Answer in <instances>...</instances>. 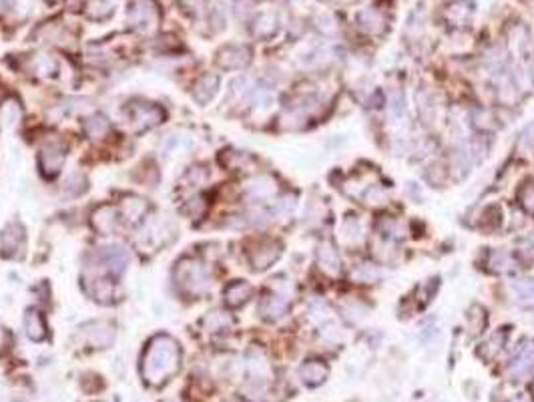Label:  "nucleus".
Here are the masks:
<instances>
[{
  "label": "nucleus",
  "instance_id": "f257e3e1",
  "mask_svg": "<svg viewBox=\"0 0 534 402\" xmlns=\"http://www.w3.org/2000/svg\"><path fill=\"white\" fill-rule=\"evenodd\" d=\"M181 368V346L169 334H157L141 354V376L151 386H163Z\"/></svg>",
  "mask_w": 534,
  "mask_h": 402
},
{
  "label": "nucleus",
  "instance_id": "f03ea898",
  "mask_svg": "<svg viewBox=\"0 0 534 402\" xmlns=\"http://www.w3.org/2000/svg\"><path fill=\"white\" fill-rule=\"evenodd\" d=\"M173 278H175L179 290L185 296H193V298L205 294L209 286H211V278H209L205 266L197 260H191V257L179 260L175 272H173Z\"/></svg>",
  "mask_w": 534,
  "mask_h": 402
},
{
  "label": "nucleus",
  "instance_id": "7ed1b4c3",
  "mask_svg": "<svg viewBox=\"0 0 534 402\" xmlns=\"http://www.w3.org/2000/svg\"><path fill=\"white\" fill-rule=\"evenodd\" d=\"M127 121L133 127L135 133L149 131L157 125L165 121V111L163 107L147 103V101H133L127 105Z\"/></svg>",
  "mask_w": 534,
  "mask_h": 402
},
{
  "label": "nucleus",
  "instance_id": "20e7f679",
  "mask_svg": "<svg viewBox=\"0 0 534 402\" xmlns=\"http://www.w3.org/2000/svg\"><path fill=\"white\" fill-rule=\"evenodd\" d=\"M27 248V234L18 221H10L0 231V251L8 260H21Z\"/></svg>",
  "mask_w": 534,
  "mask_h": 402
},
{
  "label": "nucleus",
  "instance_id": "39448f33",
  "mask_svg": "<svg viewBox=\"0 0 534 402\" xmlns=\"http://www.w3.org/2000/svg\"><path fill=\"white\" fill-rule=\"evenodd\" d=\"M66 161V145L60 143V141H51L47 143L40 153H38V165H40V171L42 175L47 177H55L59 175L62 165Z\"/></svg>",
  "mask_w": 534,
  "mask_h": 402
},
{
  "label": "nucleus",
  "instance_id": "423d86ee",
  "mask_svg": "<svg viewBox=\"0 0 534 402\" xmlns=\"http://www.w3.org/2000/svg\"><path fill=\"white\" fill-rule=\"evenodd\" d=\"M81 330H83V336H85L87 344L92 348H99V350L109 348L117 336L115 324L109 322V320H94V322L85 324Z\"/></svg>",
  "mask_w": 534,
  "mask_h": 402
},
{
  "label": "nucleus",
  "instance_id": "0eeeda50",
  "mask_svg": "<svg viewBox=\"0 0 534 402\" xmlns=\"http://www.w3.org/2000/svg\"><path fill=\"white\" fill-rule=\"evenodd\" d=\"M90 225L101 236H115L120 227V214L117 208L103 203L90 214Z\"/></svg>",
  "mask_w": 534,
  "mask_h": 402
},
{
  "label": "nucleus",
  "instance_id": "6e6552de",
  "mask_svg": "<svg viewBox=\"0 0 534 402\" xmlns=\"http://www.w3.org/2000/svg\"><path fill=\"white\" fill-rule=\"evenodd\" d=\"M510 376L514 380H524L529 376H534V340H524L516 354L510 360Z\"/></svg>",
  "mask_w": 534,
  "mask_h": 402
},
{
  "label": "nucleus",
  "instance_id": "1a4fd4ad",
  "mask_svg": "<svg viewBox=\"0 0 534 402\" xmlns=\"http://www.w3.org/2000/svg\"><path fill=\"white\" fill-rule=\"evenodd\" d=\"M279 255H281V246L275 240H264L249 249V264L253 270L262 272L267 270L271 264H275Z\"/></svg>",
  "mask_w": 534,
  "mask_h": 402
},
{
  "label": "nucleus",
  "instance_id": "9d476101",
  "mask_svg": "<svg viewBox=\"0 0 534 402\" xmlns=\"http://www.w3.org/2000/svg\"><path fill=\"white\" fill-rule=\"evenodd\" d=\"M251 61V49L245 45H227L217 53V64L223 71H239L245 68Z\"/></svg>",
  "mask_w": 534,
  "mask_h": 402
},
{
  "label": "nucleus",
  "instance_id": "9b49d317",
  "mask_svg": "<svg viewBox=\"0 0 534 402\" xmlns=\"http://www.w3.org/2000/svg\"><path fill=\"white\" fill-rule=\"evenodd\" d=\"M131 21L137 31L145 32V34L155 31L157 23H159V8H157L155 0H139L131 12Z\"/></svg>",
  "mask_w": 534,
  "mask_h": 402
},
{
  "label": "nucleus",
  "instance_id": "f8f14e48",
  "mask_svg": "<svg viewBox=\"0 0 534 402\" xmlns=\"http://www.w3.org/2000/svg\"><path fill=\"white\" fill-rule=\"evenodd\" d=\"M97 257L107 268V272L117 279L125 274V270L129 266V253L120 246H107L97 253Z\"/></svg>",
  "mask_w": 534,
  "mask_h": 402
},
{
  "label": "nucleus",
  "instance_id": "ddd939ff",
  "mask_svg": "<svg viewBox=\"0 0 534 402\" xmlns=\"http://www.w3.org/2000/svg\"><path fill=\"white\" fill-rule=\"evenodd\" d=\"M288 312H290V300L281 294H266L259 302V314L269 322L281 320Z\"/></svg>",
  "mask_w": 534,
  "mask_h": 402
},
{
  "label": "nucleus",
  "instance_id": "4468645a",
  "mask_svg": "<svg viewBox=\"0 0 534 402\" xmlns=\"http://www.w3.org/2000/svg\"><path fill=\"white\" fill-rule=\"evenodd\" d=\"M251 294H253L251 284H247V281H243V279H236V281H231V284L225 286L223 298H225V304H227L229 308H241L243 304L249 302Z\"/></svg>",
  "mask_w": 534,
  "mask_h": 402
},
{
  "label": "nucleus",
  "instance_id": "2eb2a0df",
  "mask_svg": "<svg viewBox=\"0 0 534 402\" xmlns=\"http://www.w3.org/2000/svg\"><path fill=\"white\" fill-rule=\"evenodd\" d=\"M25 332L32 342H42L47 338V322L44 316L36 308H29L25 314Z\"/></svg>",
  "mask_w": 534,
  "mask_h": 402
},
{
  "label": "nucleus",
  "instance_id": "dca6fc26",
  "mask_svg": "<svg viewBox=\"0 0 534 402\" xmlns=\"http://www.w3.org/2000/svg\"><path fill=\"white\" fill-rule=\"evenodd\" d=\"M318 264L322 268V272H326L327 276H338L342 270V257L338 253V249L331 244H322L318 249Z\"/></svg>",
  "mask_w": 534,
  "mask_h": 402
},
{
  "label": "nucleus",
  "instance_id": "f3484780",
  "mask_svg": "<svg viewBox=\"0 0 534 402\" xmlns=\"http://www.w3.org/2000/svg\"><path fill=\"white\" fill-rule=\"evenodd\" d=\"M219 91V77L217 75H203L195 85H193V99L199 105H207L209 101Z\"/></svg>",
  "mask_w": 534,
  "mask_h": 402
},
{
  "label": "nucleus",
  "instance_id": "a211bd4d",
  "mask_svg": "<svg viewBox=\"0 0 534 402\" xmlns=\"http://www.w3.org/2000/svg\"><path fill=\"white\" fill-rule=\"evenodd\" d=\"M486 266H488V270L494 272V274H508V272H512V270L516 268V260H514V255L508 253V251L492 249V251H488V255H486Z\"/></svg>",
  "mask_w": 534,
  "mask_h": 402
},
{
  "label": "nucleus",
  "instance_id": "6ab92c4d",
  "mask_svg": "<svg viewBox=\"0 0 534 402\" xmlns=\"http://www.w3.org/2000/svg\"><path fill=\"white\" fill-rule=\"evenodd\" d=\"M299 376L307 386H320L327 378V366L322 360H307L301 364Z\"/></svg>",
  "mask_w": 534,
  "mask_h": 402
},
{
  "label": "nucleus",
  "instance_id": "aec40b11",
  "mask_svg": "<svg viewBox=\"0 0 534 402\" xmlns=\"http://www.w3.org/2000/svg\"><path fill=\"white\" fill-rule=\"evenodd\" d=\"M203 328L209 334H221V332H227L231 326H233V318L227 314V312H221V310H213L209 312L207 316L203 318Z\"/></svg>",
  "mask_w": 534,
  "mask_h": 402
},
{
  "label": "nucleus",
  "instance_id": "412c9836",
  "mask_svg": "<svg viewBox=\"0 0 534 402\" xmlns=\"http://www.w3.org/2000/svg\"><path fill=\"white\" fill-rule=\"evenodd\" d=\"M147 212L149 203L145 199H141V197L131 195V197H127V199L123 201V214H125V219H127L129 223H139V221H143L145 216H147Z\"/></svg>",
  "mask_w": 534,
  "mask_h": 402
},
{
  "label": "nucleus",
  "instance_id": "4be33fe9",
  "mask_svg": "<svg viewBox=\"0 0 534 402\" xmlns=\"http://www.w3.org/2000/svg\"><path fill=\"white\" fill-rule=\"evenodd\" d=\"M510 292L520 306L534 308V279H516L510 284Z\"/></svg>",
  "mask_w": 534,
  "mask_h": 402
},
{
  "label": "nucleus",
  "instance_id": "5701e85b",
  "mask_svg": "<svg viewBox=\"0 0 534 402\" xmlns=\"http://www.w3.org/2000/svg\"><path fill=\"white\" fill-rule=\"evenodd\" d=\"M275 181L267 175H262V177H255L249 186H247V195L255 201H262V199H267L275 193Z\"/></svg>",
  "mask_w": 534,
  "mask_h": 402
},
{
  "label": "nucleus",
  "instance_id": "b1692460",
  "mask_svg": "<svg viewBox=\"0 0 534 402\" xmlns=\"http://www.w3.org/2000/svg\"><path fill=\"white\" fill-rule=\"evenodd\" d=\"M109 129H111V123H109V119L103 117V115H92L89 119H85V123H83L85 135H87L89 139H92V141L103 139V137L109 133Z\"/></svg>",
  "mask_w": 534,
  "mask_h": 402
},
{
  "label": "nucleus",
  "instance_id": "393cba45",
  "mask_svg": "<svg viewBox=\"0 0 534 402\" xmlns=\"http://www.w3.org/2000/svg\"><path fill=\"white\" fill-rule=\"evenodd\" d=\"M30 68H32L34 75H38L42 79H53L59 71V62L49 55H36L30 62Z\"/></svg>",
  "mask_w": 534,
  "mask_h": 402
},
{
  "label": "nucleus",
  "instance_id": "a878e982",
  "mask_svg": "<svg viewBox=\"0 0 534 402\" xmlns=\"http://www.w3.org/2000/svg\"><path fill=\"white\" fill-rule=\"evenodd\" d=\"M505 342H506V330H498V332H494L488 340L480 346L478 354H480L482 358H486V360H492V358L503 350Z\"/></svg>",
  "mask_w": 534,
  "mask_h": 402
},
{
  "label": "nucleus",
  "instance_id": "bb28decb",
  "mask_svg": "<svg viewBox=\"0 0 534 402\" xmlns=\"http://www.w3.org/2000/svg\"><path fill=\"white\" fill-rule=\"evenodd\" d=\"M486 322H488V316H486V310L482 308V306L476 304V306L468 310V332L472 336H478L484 330Z\"/></svg>",
  "mask_w": 534,
  "mask_h": 402
},
{
  "label": "nucleus",
  "instance_id": "cd10ccee",
  "mask_svg": "<svg viewBox=\"0 0 534 402\" xmlns=\"http://www.w3.org/2000/svg\"><path fill=\"white\" fill-rule=\"evenodd\" d=\"M518 201H520V208L534 216V179H529L524 181L520 189H518Z\"/></svg>",
  "mask_w": 534,
  "mask_h": 402
},
{
  "label": "nucleus",
  "instance_id": "c85d7f7f",
  "mask_svg": "<svg viewBox=\"0 0 534 402\" xmlns=\"http://www.w3.org/2000/svg\"><path fill=\"white\" fill-rule=\"evenodd\" d=\"M342 234H344V242L350 244V246H356L361 242V225L357 219H346L344 221V227H342Z\"/></svg>",
  "mask_w": 534,
  "mask_h": 402
},
{
  "label": "nucleus",
  "instance_id": "c756f323",
  "mask_svg": "<svg viewBox=\"0 0 534 402\" xmlns=\"http://www.w3.org/2000/svg\"><path fill=\"white\" fill-rule=\"evenodd\" d=\"M247 163H251V157L241 151H225L221 153V165H225L227 169H243Z\"/></svg>",
  "mask_w": 534,
  "mask_h": 402
},
{
  "label": "nucleus",
  "instance_id": "7c9ffc66",
  "mask_svg": "<svg viewBox=\"0 0 534 402\" xmlns=\"http://www.w3.org/2000/svg\"><path fill=\"white\" fill-rule=\"evenodd\" d=\"M275 31H277V21L271 14H262L253 27V34H257L259 38H267V36L275 34Z\"/></svg>",
  "mask_w": 534,
  "mask_h": 402
},
{
  "label": "nucleus",
  "instance_id": "2f4dec72",
  "mask_svg": "<svg viewBox=\"0 0 534 402\" xmlns=\"http://www.w3.org/2000/svg\"><path fill=\"white\" fill-rule=\"evenodd\" d=\"M470 151L466 149V147H458L454 155H452V167L458 171V177H462V175H466L468 173V169H470Z\"/></svg>",
  "mask_w": 534,
  "mask_h": 402
},
{
  "label": "nucleus",
  "instance_id": "473e14b6",
  "mask_svg": "<svg viewBox=\"0 0 534 402\" xmlns=\"http://www.w3.org/2000/svg\"><path fill=\"white\" fill-rule=\"evenodd\" d=\"M354 278L364 281V284H370V281L380 278V270H378L374 264H361L356 272H354Z\"/></svg>",
  "mask_w": 534,
  "mask_h": 402
},
{
  "label": "nucleus",
  "instance_id": "72a5a7b5",
  "mask_svg": "<svg viewBox=\"0 0 534 402\" xmlns=\"http://www.w3.org/2000/svg\"><path fill=\"white\" fill-rule=\"evenodd\" d=\"M64 189H66V191H71L73 195H81V193H85V191H87V179H85V175L73 173V175L66 179Z\"/></svg>",
  "mask_w": 534,
  "mask_h": 402
},
{
  "label": "nucleus",
  "instance_id": "f704fd0d",
  "mask_svg": "<svg viewBox=\"0 0 534 402\" xmlns=\"http://www.w3.org/2000/svg\"><path fill=\"white\" fill-rule=\"evenodd\" d=\"M518 147H520L522 151H533L534 149V123H531L529 127H524V131L520 133Z\"/></svg>",
  "mask_w": 534,
  "mask_h": 402
},
{
  "label": "nucleus",
  "instance_id": "c9c22d12",
  "mask_svg": "<svg viewBox=\"0 0 534 402\" xmlns=\"http://www.w3.org/2000/svg\"><path fill=\"white\" fill-rule=\"evenodd\" d=\"M510 402H529V401H526L524 397H516V399H512V401H510Z\"/></svg>",
  "mask_w": 534,
  "mask_h": 402
},
{
  "label": "nucleus",
  "instance_id": "e433bc0d",
  "mask_svg": "<svg viewBox=\"0 0 534 402\" xmlns=\"http://www.w3.org/2000/svg\"><path fill=\"white\" fill-rule=\"evenodd\" d=\"M233 402H247V401H233Z\"/></svg>",
  "mask_w": 534,
  "mask_h": 402
},
{
  "label": "nucleus",
  "instance_id": "4c0bfd02",
  "mask_svg": "<svg viewBox=\"0 0 534 402\" xmlns=\"http://www.w3.org/2000/svg\"><path fill=\"white\" fill-rule=\"evenodd\" d=\"M533 397H534V384H533Z\"/></svg>",
  "mask_w": 534,
  "mask_h": 402
}]
</instances>
